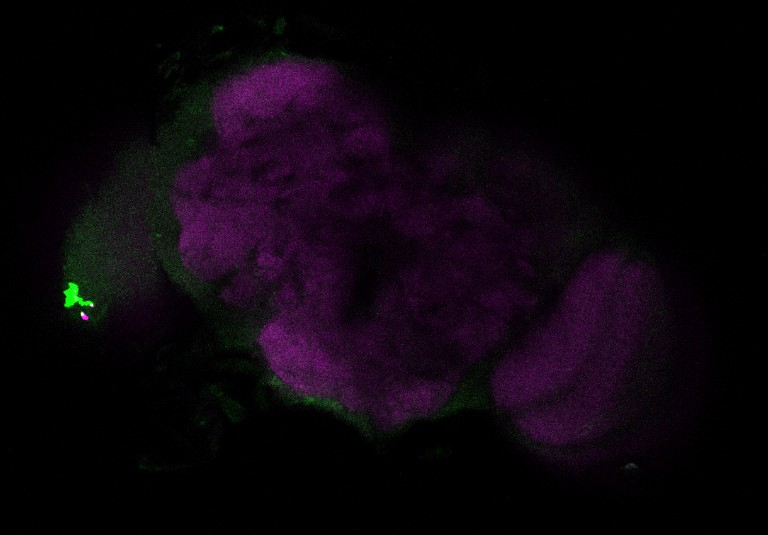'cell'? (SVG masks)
Listing matches in <instances>:
<instances>
[{
  "label": "cell",
  "instance_id": "obj_1",
  "mask_svg": "<svg viewBox=\"0 0 768 535\" xmlns=\"http://www.w3.org/2000/svg\"><path fill=\"white\" fill-rule=\"evenodd\" d=\"M617 277L605 257L581 261L553 309L492 371L504 402L533 406L575 381L600 338Z\"/></svg>",
  "mask_w": 768,
  "mask_h": 535
},
{
  "label": "cell",
  "instance_id": "obj_2",
  "mask_svg": "<svg viewBox=\"0 0 768 535\" xmlns=\"http://www.w3.org/2000/svg\"><path fill=\"white\" fill-rule=\"evenodd\" d=\"M335 82L332 69L318 62L282 59L258 65L217 90L212 107L217 133L227 145H238L288 107L305 111Z\"/></svg>",
  "mask_w": 768,
  "mask_h": 535
},
{
  "label": "cell",
  "instance_id": "obj_3",
  "mask_svg": "<svg viewBox=\"0 0 768 535\" xmlns=\"http://www.w3.org/2000/svg\"><path fill=\"white\" fill-rule=\"evenodd\" d=\"M344 146L359 156H383L390 150V136L379 121L358 124L348 132Z\"/></svg>",
  "mask_w": 768,
  "mask_h": 535
}]
</instances>
